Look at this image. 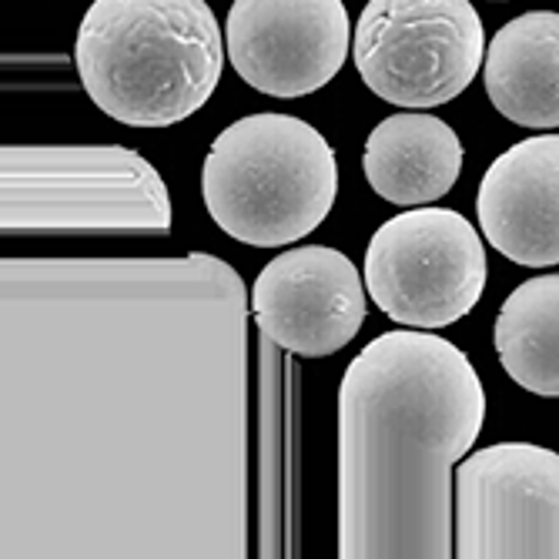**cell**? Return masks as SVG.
Masks as SVG:
<instances>
[{
	"label": "cell",
	"mask_w": 559,
	"mask_h": 559,
	"mask_svg": "<svg viewBox=\"0 0 559 559\" xmlns=\"http://www.w3.org/2000/svg\"><path fill=\"white\" fill-rule=\"evenodd\" d=\"M251 319L278 348L325 359L359 335L366 282L338 248L301 245L262 269L251 285Z\"/></svg>",
	"instance_id": "cell-10"
},
{
	"label": "cell",
	"mask_w": 559,
	"mask_h": 559,
	"mask_svg": "<svg viewBox=\"0 0 559 559\" xmlns=\"http://www.w3.org/2000/svg\"><path fill=\"white\" fill-rule=\"evenodd\" d=\"M201 194L215 225L235 241L292 245L312 235L335 205V151L301 118L248 115L212 141Z\"/></svg>",
	"instance_id": "cell-4"
},
{
	"label": "cell",
	"mask_w": 559,
	"mask_h": 559,
	"mask_svg": "<svg viewBox=\"0 0 559 559\" xmlns=\"http://www.w3.org/2000/svg\"><path fill=\"white\" fill-rule=\"evenodd\" d=\"M486 392L463 348L385 332L338 389V556L452 552V466L476 445Z\"/></svg>",
	"instance_id": "cell-2"
},
{
	"label": "cell",
	"mask_w": 559,
	"mask_h": 559,
	"mask_svg": "<svg viewBox=\"0 0 559 559\" xmlns=\"http://www.w3.org/2000/svg\"><path fill=\"white\" fill-rule=\"evenodd\" d=\"M496 355L516 385L559 399V275H539L502 301L496 319Z\"/></svg>",
	"instance_id": "cell-14"
},
{
	"label": "cell",
	"mask_w": 559,
	"mask_h": 559,
	"mask_svg": "<svg viewBox=\"0 0 559 559\" xmlns=\"http://www.w3.org/2000/svg\"><path fill=\"white\" fill-rule=\"evenodd\" d=\"M479 231L449 209H409L389 218L366 251V288L405 329H442L476 309L486 288Z\"/></svg>",
	"instance_id": "cell-7"
},
{
	"label": "cell",
	"mask_w": 559,
	"mask_h": 559,
	"mask_svg": "<svg viewBox=\"0 0 559 559\" xmlns=\"http://www.w3.org/2000/svg\"><path fill=\"white\" fill-rule=\"evenodd\" d=\"M486 58V31L469 0H369L355 24V71L399 108L460 97Z\"/></svg>",
	"instance_id": "cell-6"
},
{
	"label": "cell",
	"mask_w": 559,
	"mask_h": 559,
	"mask_svg": "<svg viewBox=\"0 0 559 559\" xmlns=\"http://www.w3.org/2000/svg\"><path fill=\"white\" fill-rule=\"evenodd\" d=\"M4 559L248 556V301L188 259L0 265Z\"/></svg>",
	"instance_id": "cell-1"
},
{
	"label": "cell",
	"mask_w": 559,
	"mask_h": 559,
	"mask_svg": "<svg viewBox=\"0 0 559 559\" xmlns=\"http://www.w3.org/2000/svg\"><path fill=\"white\" fill-rule=\"evenodd\" d=\"M460 559H559V452L533 442H496L455 469Z\"/></svg>",
	"instance_id": "cell-8"
},
{
	"label": "cell",
	"mask_w": 559,
	"mask_h": 559,
	"mask_svg": "<svg viewBox=\"0 0 559 559\" xmlns=\"http://www.w3.org/2000/svg\"><path fill=\"white\" fill-rule=\"evenodd\" d=\"M225 44L248 87L292 100L342 71L352 27L342 0H235Z\"/></svg>",
	"instance_id": "cell-9"
},
{
	"label": "cell",
	"mask_w": 559,
	"mask_h": 559,
	"mask_svg": "<svg viewBox=\"0 0 559 559\" xmlns=\"http://www.w3.org/2000/svg\"><path fill=\"white\" fill-rule=\"evenodd\" d=\"M74 61L87 97L128 128H171L209 105L225 68L205 0H94Z\"/></svg>",
	"instance_id": "cell-3"
},
{
	"label": "cell",
	"mask_w": 559,
	"mask_h": 559,
	"mask_svg": "<svg viewBox=\"0 0 559 559\" xmlns=\"http://www.w3.org/2000/svg\"><path fill=\"white\" fill-rule=\"evenodd\" d=\"M483 81L492 108L523 128H559V14L530 11L489 40Z\"/></svg>",
	"instance_id": "cell-12"
},
{
	"label": "cell",
	"mask_w": 559,
	"mask_h": 559,
	"mask_svg": "<svg viewBox=\"0 0 559 559\" xmlns=\"http://www.w3.org/2000/svg\"><path fill=\"white\" fill-rule=\"evenodd\" d=\"M366 178L392 205H429L463 171V141L445 121L402 111L372 128L362 155Z\"/></svg>",
	"instance_id": "cell-13"
},
{
	"label": "cell",
	"mask_w": 559,
	"mask_h": 559,
	"mask_svg": "<svg viewBox=\"0 0 559 559\" xmlns=\"http://www.w3.org/2000/svg\"><path fill=\"white\" fill-rule=\"evenodd\" d=\"M4 231H168L171 194L141 155L118 144L0 151Z\"/></svg>",
	"instance_id": "cell-5"
},
{
	"label": "cell",
	"mask_w": 559,
	"mask_h": 559,
	"mask_svg": "<svg viewBox=\"0 0 559 559\" xmlns=\"http://www.w3.org/2000/svg\"><path fill=\"white\" fill-rule=\"evenodd\" d=\"M476 215L502 259L526 269L559 265V134L502 151L479 181Z\"/></svg>",
	"instance_id": "cell-11"
}]
</instances>
